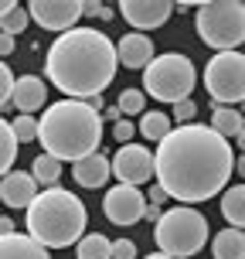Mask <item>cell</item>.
Here are the masks:
<instances>
[{
    "mask_svg": "<svg viewBox=\"0 0 245 259\" xmlns=\"http://www.w3.org/2000/svg\"><path fill=\"white\" fill-rule=\"evenodd\" d=\"M154 164L157 184L170 198H177L181 205H198L225 191L235 170V150L218 130L184 123L170 130L167 140L157 143Z\"/></svg>",
    "mask_w": 245,
    "mask_h": 259,
    "instance_id": "obj_1",
    "label": "cell"
},
{
    "mask_svg": "<svg viewBox=\"0 0 245 259\" xmlns=\"http://www.w3.org/2000/svg\"><path fill=\"white\" fill-rule=\"evenodd\" d=\"M116 65L119 52L106 34L92 27H75L52 41L44 55V75L68 99H95L116 78Z\"/></svg>",
    "mask_w": 245,
    "mask_h": 259,
    "instance_id": "obj_2",
    "label": "cell"
},
{
    "mask_svg": "<svg viewBox=\"0 0 245 259\" xmlns=\"http://www.w3.org/2000/svg\"><path fill=\"white\" fill-rule=\"evenodd\" d=\"M103 113L89 106L85 99H62L52 103L41 116V147L44 154L78 164L85 157L99 154V143H103Z\"/></svg>",
    "mask_w": 245,
    "mask_h": 259,
    "instance_id": "obj_3",
    "label": "cell"
},
{
    "mask_svg": "<svg viewBox=\"0 0 245 259\" xmlns=\"http://www.w3.org/2000/svg\"><path fill=\"white\" fill-rule=\"evenodd\" d=\"M89 211L72 191L44 188L27 208V235H34L48 249H68L85 239Z\"/></svg>",
    "mask_w": 245,
    "mask_h": 259,
    "instance_id": "obj_4",
    "label": "cell"
},
{
    "mask_svg": "<svg viewBox=\"0 0 245 259\" xmlns=\"http://www.w3.org/2000/svg\"><path fill=\"white\" fill-rule=\"evenodd\" d=\"M208 232H211L208 219L198 208L177 205L170 211H164V219L157 222V229H154V239L160 252H167L174 259H191L208 246Z\"/></svg>",
    "mask_w": 245,
    "mask_h": 259,
    "instance_id": "obj_5",
    "label": "cell"
},
{
    "mask_svg": "<svg viewBox=\"0 0 245 259\" xmlns=\"http://www.w3.org/2000/svg\"><path fill=\"white\" fill-rule=\"evenodd\" d=\"M198 38L215 52H238L245 41V4L242 0H205L198 4Z\"/></svg>",
    "mask_w": 245,
    "mask_h": 259,
    "instance_id": "obj_6",
    "label": "cell"
},
{
    "mask_svg": "<svg viewBox=\"0 0 245 259\" xmlns=\"http://www.w3.org/2000/svg\"><path fill=\"white\" fill-rule=\"evenodd\" d=\"M198 85V72H194V62L181 52H167L157 55L154 62L146 65L143 72V92L154 96L160 103H184L187 96Z\"/></svg>",
    "mask_w": 245,
    "mask_h": 259,
    "instance_id": "obj_7",
    "label": "cell"
},
{
    "mask_svg": "<svg viewBox=\"0 0 245 259\" xmlns=\"http://www.w3.org/2000/svg\"><path fill=\"white\" fill-rule=\"evenodd\" d=\"M205 89L215 99V106L245 103V55L218 52L205 68Z\"/></svg>",
    "mask_w": 245,
    "mask_h": 259,
    "instance_id": "obj_8",
    "label": "cell"
},
{
    "mask_svg": "<svg viewBox=\"0 0 245 259\" xmlns=\"http://www.w3.org/2000/svg\"><path fill=\"white\" fill-rule=\"evenodd\" d=\"M146 205H150V198L136 184H116L106 191L103 211L113 225H136L140 219H146Z\"/></svg>",
    "mask_w": 245,
    "mask_h": 259,
    "instance_id": "obj_9",
    "label": "cell"
},
{
    "mask_svg": "<svg viewBox=\"0 0 245 259\" xmlns=\"http://www.w3.org/2000/svg\"><path fill=\"white\" fill-rule=\"evenodd\" d=\"M27 11H31V21H38L44 31L68 34L75 31L78 17H85V4L82 0H31Z\"/></svg>",
    "mask_w": 245,
    "mask_h": 259,
    "instance_id": "obj_10",
    "label": "cell"
},
{
    "mask_svg": "<svg viewBox=\"0 0 245 259\" xmlns=\"http://www.w3.org/2000/svg\"><path fill=\"white\" fill-rule=\"evenodd\" d=\"M113 178H119V184H136L140 188L143 181L157 178L154 154L140 143H123L113 157Z\"/></svg>",
    "mask_w": 245,
    "mask_h": 259,
    "instance_id": "obj_11",
    "label": "cell"
},
{
    "mask_svg": "<svg viewBox=\"0 0 245 259\" xmlns=\"http://www.w3.org/2000/svg\"><path fill=\"white\" fill-rule=\"evenodd\" d=\"M119 14L136 31H154V27H164L170 21L174 4L170 0H123L119 4Z\"/></svg>",
    "mask_w": 245,
    "mask_h": 259,
    "instance_id": "obj_12",
    "label": "cell"
},
{
    "mask_svg": "<svg viewBox=\"0 0 245 259\" xmlns=\"http://www.w3.org/2000/svg\"><path fill=\"white\" fill-rule=\"evenodd\" d=\"M38 178L24 174V170H11V174H0V201L7 208H31L38 198Z\"/></svg>",
    "mask_w": 245,
    "mask_h": 259,
    "instance_id": "obj_13",
    "label": "cell"
},
{
    "mask_svg": "<svg viewBox=\"0 0 245 259\" xmlns=\"http://www.w3.org/2000/svg\"><path fill=\"white\" fill-rule=\"evenodd\" d=\"M116 52H119V62L126 65V68H143L146 72V65L154 62V41L140 34V31H133V34H123L116 41Z\"/></svg>",
    "mask_w": 245,
    "mask_h": 259,
    "instance_id": "obj_14",
    "label": "cell"
},
{
    "mask_svg": "<svg viewBox=\"0 0 245 259\" xmlns=\"http://www.w3.org/2000/svg\"><path fill=\"white\" fill-rule=\"evenodd\" d=\"M0 259H52V249L34 235H0Z\"/></svg>",
    "mask_w": 245,
    "mask_h": 259,
    "instance_id": "obj_15",
    "label": "cell"
},
{
    "mask_svg": "<svg viewBox=\"0 0 245 259\" xmlns=\"http://www.w3.org/2000/svg\"><path fill=\"white\" fill-rule=\"evenodd\" d=\"M72 178H75L82 188H92V191H99L109 178H113V160H106L103 150L99 154L85 157V160H78V164H72Z\"/></svg>",
    "mask_w": 245,
    "mask_h": 259,
    "instance_id": "obj_16",
    "label": "cell"
},
{
    "mask_svg": "<svg viewBox=\"0 0 245 259\" xmlns=\"http://www.w3.org/2000/svg\"><path fill=\"white\" fill-rule=\"evenodd\" d=\"M44 96H48L44 78H38V75H21V78H17V92H14V106H17L24 116H31L34 109H41V106H44Z\"/></svg>",
    "mask_w": 245,
    "mask_h": 259,
    "instance_id": "obj_17",
    "label": "cell"
},
{
    "mask_svg": "<svg viewBox=\"0 0 245 259\" xmlns=\"http://www.w3.org/2000/svg\"><path fill=\"white\" fill-rule=\"evenodd\" d=\"M211 252L215 259H245V232L242 229H225L211 239Z\"/></svg>",
    "mask_w": 245,
    "mask_h": 259,
    "instance_id": "obj_18",
    "label": "cell"
},
{
    "mask_svg": "<svg viewBox=\"0 0 245 259\" xmlns=\"http://www.w3.org/2000/svg\"><path fill=\"white\" fill-rule=\"evenodd\" d=\"M221 215L232 229H245V184L225 188L221 194Z\"/></svg>",
    "mask_w": 245,
    "mask_h": 259,
    "instance_id": "obj_19",
    "label": "cell"
},
{
    "mask_svg": "<svg viewBox=\"0 0 245 259\" xmlns=\"http://www.w3.org/2000/svg\"><path fill=\"white\" fill-rule=\"evenodd\" d=\"M211 130H218L225 140H228V137L238 140V133L245 130V116L235 109V106H215V113H211Z\"/></svg>",
    "mask_w": 245,
    "mask_h": 259,
    "instance_id": "obj_20",
    "label": "cell"
},
{
    "mask_svg": "<svg viewBox=\"0 0 245 259\" xmlns=\"http://www.w3.org/2000/svg\"><path fill=\"white\" fill-rule=\"evenodd\" d=\"M27 24H31V11L21 7V4H14V0H4V7H0V27H4V34L17 38Z\"/></svg>",
    "mask_w": 245,
    "mask_h": 259,
    "instance_id": "obj_21",
    "label": "cell"
},
{
    "mask_svg": "<svg viewBox=\"0 0 245 259\" xmlns=\"http://www.w3.org/2000/svg\"><path fill=\"white\" fill-rule=\"evenodd\" d=\"M31 174L38 178L41 188H58V178H62V160L52 154H38L34 164H31Z\"/></svg>",
    "mask_w": 245,
    "mask_h": 259,
    "instance_id": "obj_22",
    "label": "cell"
},
{
    "mask_svg": "<svg viewBox=\"0 0 245 259\" xmlns=\"http://www.w3.org/2000/svg\"><path fill=\"white\" fill-rule=\"evenodd\" d=\"M75 256L78 259H113V242H109L106 235L92 232L75 246Z\"/></svg>",
    "mask_w": 245,
    "mask_h": 259,
    "instance_id": "obj_23",
    "label": "cell"
},
{
    "mask_svg": "<svg viewBox=\"0 0 245 259\" xmlns=\"http://www.w3.org/2000/svg\"><path fill=\"white\" fill-rule=\"evenodd\" d=\"M17 133H14V123H0V174H11L14 160H17Z\"/></svg>",
    "mask_w": 245,
    "mask_h": 259,
    "instance_id": "obj_24",
    "label": "cell"
},
{
    "mask_svg": "<svg viewBox=\"0 0 245 259\" xmlns=\"http://www.w3.org/2000/svg\"><path fill=\"white\" fill-rule=\"evenodd\" d=\"M170 116H164V113H143V119H140V133L146 137V140H167L170 137Z\"/></svg>",
    "mask_w": 245,
    "mask_h": 259,
    "instance_id": "obj_25",
    "label": "cell"
},
{
    "mask_svg": "<svg viewBox=\"0 0 245 259\" xmlns=\"http://www.w3.org/2000/svg\"><path fill=\"white\" fill-rule=\"evenodd\" d=\"M119 109H123V116H143L146 113V92L143 89H123L119 92Z\"/></svg>",
    "mask_w": 245,
    "mask_h": 259,
    "instance_id": "obj_26",
    "label": "cell"
},
{
    "mask_svg": "<svg viewBox=\"0 0 245 259\" xmlns=\"http://www.w3.org/2000/svg\"><path fill=\"white\" fill-rule=\"evenodd\" d=\"M14 133H17V140L21 143H31V140H38L41 137V119H34V116H21L14 119Z\"/></svg>",
    "mask_w": 245,
    "mask_h": 259,
    "instance_id": "obj_27",
    "label": "cell"
},
{
    "mask_svg": "<svg viewBox=\"0 0 245 259\" xmlns=\"http://www.w3.org/2000/svg\"><path fill=\"white\" fill-rule=\"evenodd\" d=\"M14 92H17V78L7 65H0V106L4 109H11L14 106Z\"/></svg>",
    "mask_w": 245,
    "mask_h": 259,
    "instance_id": "obj_28",
    "label": "cell"
},
{
    "mask_svg": "<svg viewBox=\"0 0 245 259\" xmlns=\"http://www.w3.org/2000/svg\"><path fill=\"white\" fill-rule=\"evenodd\" d=\"M82 4H85V17H99V21H113V17H116L113 7H106L99 0H82Z\"/></svg>",
    "mask_w": 245,
    "mask_h": 259,
    "instance_id": "obj_29",
    "label": "cell"
},
{
    "mask_svg": "<svg viewBox=\"0 0 245 259\" xmlns=\"http://www.w3.org/2000/svg\"><path fill=\"white\" fill-rule=\"evenodd\" d=\"M194 116H198V106H194L191 99H184V103L174 106V123H181V126H184V123H191Z\"/></svg>",
    "mask_w": 245,
    "mask_h": 259,
    "instance_id": "obj_30",
    "label": "cell"
},
{
    "mask_svg": "<svg viewBox=\"0 0 245 259\" xmlns=\"http://www.w3.org/2000/svg\"><path fill=\"white\" fill-rule=\"evenodd\" d=\"M113 259H136V242L133 239H116L113 242Z\"/></svg>",
    "mask_w": 245,
    "mask_h": 259,
    "instance_id": "obj_31",
    "label": "cell"
},
{
    "mask_svg": "<svg viewBox=\"0 0 245 259\" xmlns=\"http://www.w3.org/2000/svg\"><path fill=\"white\" fill-rule=\"evenodd\" d=\"M133 133H136V126H133L129 119H119L116 126H113V137H116L119 143H129V137H133Z\"/></svg>",
    "mask_w": 245,
    "mask_h": 259,
    "instance_id": "obj_32",
    "label": "cell"
},
{
    "mask_svg": "<svg viewBox=\"0 0 245 259\" xmlns=\"http://www.w3.org/2000/svg\"><path fill=\"white\" fill-rule=\"evenodd\" d=\"M170 194L164 191V188H160V184H154V191H150V205H164V201H167Z\"/></svg>",
    "mask_w": 245,
    "mask_h": 259,
    "instance_id": "obj_33",
    "label": "cell"
},
{
    "mask_svg": "<svg viewBox=\"0 0 245 259\" xmlns=\"http://www.w3.org/2000/svg\"><path fill=\"white\" fill-rule=\"evenodd\" d=\"M103 119H109V123H119V119H123V109H119V106H109V109H103Z\"/></svg>",
    "mask_w": 245,
    "mask_h": 259,
    "instance_id": "obj_34",
    "label": "cell"
},
{
    "mask_svg": "<svg viewBox=\"0 0 245 259\" xmlns=\"http://www.w3.org/2000/svg\"><path fill=\"white\" fill-rule=\"evenodd\" d=\"M0 52H4V55L14 52V34H0Z\"/></svg>",
    "mask_w": 245,
    "mask_h": 259,
    "instance_id": "obj_35",
    "label": "cell"
},
{
    "mask_svg": "<svg viewBox=\"0 0 245 259\" xmlns=\"http://www.w3.org/2000/svg\"><path fill=\"white\" fill-rule=\"evenodd\" d=\"M160 219H164L160 205H146V222H160Z\"/></svg>",
    "mask_w": 245,
    "mask_h": 259,
    "instance_id": "obj_36",
    "label": "cell"
},
{
    "mask_svg": "<svg viewBox=\"0 0 245 259\" xmlns=\"http://www.w3.org/2000/svg\"><path fill=\"white\" fill-rule=\"evenodd\" d=\"M11 232H14V222L4 219V222H0V235H11Z\"/></svg>",
    "mask_w": 245,
    "mask_h": 259,
    "instance_id": "obj_37",
    "label": "cell"
},
{
    "mask_svg": "<svg viewBox=\"0 0 245 259\" xmlns=\"http://www.w3.org/2000/svg\"><path fill=\"white\" fill-rule=\"evenodd\" d=\"M235 170H238V174H242V178H245V154L238 157V160H235Z\"/></svg>",
    "mask_w": 245,
    "mask_h": 259,
    "instance_id": "obj_38",
    "label": "cell"
},
{
    "mask_svg": "<svg viewBox=\"0 0 245 259\" xmlns=\"http://www.w3.org/2000/svg\"><path fill=\"white\" fill-rule=\"evenodd\" d=\"M146 259H174V256H167V252H160V249H157V252H150Z\"/></svg>",
    "mask_w": 245,
    "mask_h": 259,
    "instance_id": "obj_39",
    "label": "cell"
},
{
    "mask_svg": "<svg viewBox=\"0 0 245 259\" xmlns=\"http://www.w3.org/2000/svg\"><path fill=\"white\" fill-rule=\"evenodd\" d=\"M238 150H245V130L238 133Z\"/></svg>",
    "mask_w": 245,
    "mask_h": 259,
    "instance_id": "obj_40",
    "label": "cell"
},
{
    "mask_svg": "<svg viewBox=\"0 0 245 259\" xmlns=\"http://www.w3.org/2000/svg\"><path fill=\"white\" fill-rule=\"evenodd\" d=\"M242 106H245V103H242Z\"/></svg>",
    "mask_w": 245,
    "mask_h": 259,
    "instance_id": "obj_41",
    "label": "cell"
}]
</instances>
